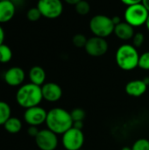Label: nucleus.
<instances>
[{
    "mask_svg": "<svg viewBox=\"0 0 149 150\" xmlns=\"http://www.w3.org/2000/svg\"><path fill=\"white\" fill-rule=\"evenodd\" d=\"M73 120L70 112L61 107H55L47 112L46 125L52 132L63 134L73 127Z\"/></svg>",
    "mask_w": 149,
    "mask_h": 150,
    "instance_id": "1",
    "label": "nucleus"
},
{
    "mask_svg": "<svg viewBox=\"0 0 149 150\" xmlns=\"http://www.w3.org/2000/svg\"><path fill=\"white\" fill-rule=\"evenodd\" d=\"M42 100L41 86H38L32 83L22 85L16 93L17 103L25 109L38 106Z\"/></svg>",
    "mask_w": 149,
    "mask_h": 150,
    "instance_id": "2",
    "label": "nucleus"
},
{
    "mask_svg": "<svg viewBox=\"0 0 149 150\" xmlns=\"http://www.w3.org/2000/svg\"><path fill=\"white\" fill-rule=\"evenodd\" d=\"M116 63L122 70L131 71L138 67L140 54L132 44H123L116 51Z\"/></svg>",
    "mask_w": 149,
    "mask_h": 150,
    "instance_id": "3",
    "label": "nucleus"
},
{
    "mask_svg": "<svg viewBox=\"0 0 149 150\" xmlns=\"http://www.w3.org/2000/svg\"><path fill=\"white\" fill-rule=\"evenodd\" d=\"M89 27L94 36L105 39L106 37L113 33L115 25L112 18L106 15L98 14L91 18L89 24Z\"/></svg>",
    "mask_w": 149,
    "mask_h": 150,
    "instance_id": "4",
    "label": "nucleus"
},
{
    "mask_svg": "<svg viewBox=\"0 0 149 150\" xmlns=\"http://www.w3.org/2000/svg\"><path fill=\"white\" fill-rule=\"evenodd\" d=\"M148 16L149 11L142 4L127 6L124 13L125 21L133 27L146 25Z\"/></svg>",
    "mask_w": 149,
    "mask_h": 150,
    "instance_id": "5",
    "label": "nucleus"
},
{
    "mask_svg": "<svg viewBox=\"0 0 149 150\" xmlns=\"http://www.w3.org/2000/svg\"><path fill=\"white\" fill-rule=\"evenodd\" d=\"M84 140L83 130L72 127L62 134L61 144L66 150H80L83 146Z\"/></svg>",
    "mask_w": 149,
    "mask_h": 150,
    "instance_id": "6",
    "label": "nucleus"
},
{
    "mask_svg": "<svg viewBox=\"0 0 149 150\" xmlns=\"http://www.w3.org/2000/svg\"><path fill=\"white\" fill-rule=\"evenodd\" d=\"M37 7L43 17L50 19L57 18L63 11L61 0H39Z\"/></svg>",
    "mask_w": 149,
    "mask_h": 150,
    "instance_id": "7",
    "label": "nucleus"
},
{
    "mask_svg": "<svg viewBox=\"0 0 149 150\" xmlns=\"http://www.w3.org/2000/svg\"><path fill=\"white\" fill-rule=\"evenodd\" d=\"M34 139L37 147L40 150H55L59 144L57 134L48 128L40 130Z\"/></svg>",
    "mask_w": 149,
    "mask_h": 150,
    "instance_id": "8",
    "label": "nucleus"
},
{
    "mask_svg": "<svg viewBox=\"0 0 149 150\" xmlns=\"http://www.w3.org/2000/svg\"><path fill=\"white\" fill-rule=\"evenodd\" d=\"M84 48L89 55L92 57H100L107 53L109 45L105 38L93 36L88 39Z\"/></svg>",
    "mask_w": 149,
    "mask_h": 150,
    "instance_id": "9",
    "label": "nucleus"
},
{
    "mask_svg": "<svg viewBox=\"0 0 149 150\" xmlns=\"http://www.w3.org/2000/svg\"><path fill=\"white\" fill-rule=\"evenodd\" d=\"M47 112L41 106H34L25 109L24 112V120L29 126L39 127L46 123Z\"/></svg>",
    "mask_w": 149,
    "mask_h": 150,
    "instance_id": "10",
    "label": "nucleus"
},
{
    "mask_svg": "<svg viewBox=\"0 0 149 150\" xmlns=\"http://www.w3.org/2000/svg\"><path fill=\"white\" fill-rule=\"evenodd\" d=\"M43 99L49 103H55L62 97V89L56 83H46L41 86Z\"/></svg>",
    "mask_w": 149,
    "mask_h": 150,
    "instance_id": "11",
    "label": "nucleus"
},
{
    "mask_svg": "<svg viewBox=\"0 0 149 150\" xmlns=\"http://www.w3.org/2000/svg\"><path fill=\"white\" fill-rule=\"evenodd\" d=\"M25 78V74L23 69L19 67H11L7 69L4 75V82L10 86H19L23 83Z\"/></svg>",
    "mask_w": 149,
    "mask_h": 150,
    "instance_id": "12",
    "label": "nucleus"
},
{
    "mask_svg": "<svg viewBox=\"0 0 149 150\" xmlns=\"http://www.w3.org/2000/svg\"><path fill=\"white\" fill-rule=\"evenodd\" d=\"M148 90V85L145 83L143 79H135L128 82L125 87L126 93L128 96L133 97V98H139L141 97L146 93Z\"/></svg>",
    "mask_w": 149,
    "mask_h": 150,
    "instance_id": "13",
    "label": "nucleus"
},
{
    "mask_svg": "<svg viewBox=\"0 0 149 150\" xmlns=\"http://www.w3.org/2000/svg\"><path fill=\"white\" fill-rule=\"evenodd\" d=\"M16 7L11 0L0 1V24L7 23L15 15Z\"/></svg>",
    "mask_w": 149,
    "mask_h": 150,
    "instance_id": "14",
    "label": "nucleus"
},
{
    "mask_svg": "<svg viewBox=\"0 0 149 150\" xmlns=\"http://www.w3.org/2000/svg\"><path fill=\"white\" fill-rule=\"evenodd\" d=\"M113 33L121 40H132L135 33L134 27L126 23V21H121L119 24L116 25Z\"/></svg>",
    "mask_w": 149,
    "mask_h": 150,
    "instance_id": "15",
    "label": "nucleus"
},
{
    "mask_svg": "<svg viewBox=\"0 0 149 150\" xmlns=\"http://www.w3.org/2000/svg\"><path fill=\"white\" fill-rule=\"evenodd\" d=\"M29 79L30 83L36 84L38 86H42L46 81V71L40 66H33L29 70Z\"/></svg>",
    "mask_w": 149,
    "mask_h": 150,
    "instance_id": "16",
    "label": "nucleus"
},
{
    "mask_svg": "<svg viewBox=\"0 0 149 150\" xmlns=\"http://www.w3.org/2000/svg\"><path fill=\"white\" fill-rule=\"evenodd\" d=\"M4 129L11 134H18L22 129V122L19 119L16 117H11L4 125Z\"/></svg>",
    "mask_w": 149,
    "mask_h": 150,
    "instance_id": "17",
    "label": "nucleus"
},
{
    "mask_svg": "<svg viewBox=\"0 0 149 150\" xmlns=\"http://www.w3.org/2000/svg\"><path fill=\"white\" fill-rule=\"evenodd\" d=\"M11 110L10 105L4 102L0 101V126H4L5 122L11 117Z\"/></svg>",
    "mask_w": 149,
    "mask_h": 150,
    "instance_id": "18",
    "label": "nucleus"
},
{
    "mask_svg": "<svg viewBox=\"0 0 149 150\" xmlns=\"http://www.w3.org/2000/svg\"><path fill=\"white\" fill-rule=\"evenodd\" d=\"M12 58V51L11 47L5 44L0 45V62L7 63Z\"/></svg>",
    "mask_w": 149,
    "mask_h": 150,
    "instance_id": "19",
    "label": "nucleus"
},
{
    "mask_svg": "<svg viewBox=\"0 0 149 150\" xmlns=\"http://www.w3.org/2000/svg\"><path fill=\"white\" fill-rule=\"evenodd\" d=\"M75 10L77 14L81 16H85L90 11V5L86 0H81L75 5Z\"/></svg>",
    "mask_w": 149,
    "mask_h": 150,
    "instance_id": "20",
    "label": "nucleus"
},
{
    "mask_svg": "<svg viewBox=\"0 0 149 150\" xmlns=\"http://www.w3.org/2000/svg\"><path fill=\"white\" fill-rule=\"evenodd\" d=\"M71 118L73 120V122L76 121H83L86 118V112L83 108H75L70 112Z\"/></svg>",
    "mask_w": 149,
    "mask_h": 150,
    "instance_id": "21",
    "label": "nucleus"
},
{
    "mask_svg": "<svg viewBox=\"0 0 149 150\" xmlns=\"http://www.w3.org/2000/svg\"><path fill=\"white\" fill-rule=\"evenodd\" d=\"M42 17L40 10L38 9V7H32V8H30L27 12H26V18L29 21L31 22H36L38 21L40 18Z\"/></svg>",
    "mask_w": 149,
    "mask_h": 150,
    "instance_id": "22",
    "label": "nucleus"
},
{
    "mask_svg": "<svg viewBox=\"0 0 149 150\" xmlns=\"http://www.w3.org/2000/svg\"><path fill=\"white\" fill-rule=\"evenodd\" d=\"M87 41H88V39L83 33L75 34L73 39H72V42H73L74 46L76 47H79V48L85 47V45H86Z\"/></svg>",
    "mask_w": 149,
    "mask_h": 150,
    "instance_id": "23",
    "label": "nucleus"
},
{
    "mask_svg": "<svg viewBox=\"0 0 149 150\" xmlns=\"http://www.w3.org/2000/svg\"><path fill=\"white\" fill-rule=\"evenodd\" d=\"M131 148L132 150H149V141L145 138H141L134 142Z\"/></svg>",
    "mask_w": 149,
    "mask_h": 150,
    "instance_id": "24",
    "label": "nucleus"
},
{
    "mask_svg": "<svg viewBox=\"0 0 149 150\" xmlns=\"http://www.w3.org/2000/svg\"><path fill=\"white\" fill-rule=\"evenodd\" d=\"M138 67L143 70H149V51L140 54Z\"/></svg>",
    "mask_w": 149,
    "mask_h": 150,
    "instance_id": "25",
    "label": "nucleus"
},
{
    "mask_svg": "<svg viewBox=\"0 0 149 150\" xmlns=\"http://www.w3.org/2000/svg\"><path fill=\"white\" fill-rule=\"evenodd\" d=\"M132 41H133L132 45L136 48H139L143 45L145 41V36L142 33H135L132 39Z\"/></svg>",
    "mask_w": 149,
    "mask_h": 150,
    "instance_id": "26",
    "label": "nucleus"
},
{
    "mask_svg": "<svg viewBox=\"0 0 149 150\" xmlns=\"http://www.w3.org/2000/svg\"><path fill=\"white\" fill-rule=\"evenodd\" d=\"M39 132L40 130L38 129V127H34V126H30L27 130V134H29V136L33 137V138H35L38 135Z\"/></svg>",
    "mask_w": 149,
    "mask_h": 150,
    "instance_id": "27",
    "label": "nucleus"
},
{
    "mask_svg": "<svg viewBox=\"0 0 149 150\" xmlns=\"http://www.w3.org/2000/svg\"><path fill=\"white\" fill-rule=\"evenodd\" d=\"M124 4H126V6H130V5H133V4H141L142 0H120Z\"/></svg>",
    "mask_w": 149,
    "mask_h": 150,
    "instance_id": "28",
    "label": "nucleus"
},
{
    "mask_svg": "<svg viewBox=\"0 0 149 150\" xmlns=\"http://www.w3.org/2000/svg\"><path fill=\"white\" fill-rule=\"evenodd\" d=\"M83 126H84L83 125V121H76V122L73 123V127L80 129V130H83Z\"/></svg>",
    "mask_w": 149,
    "mask_h": 150,
    "instance_id": "29",
    "label": "nucleus"
},
{
    "mask_svg": "<svg viewBox=\"0 0 149 150\" xmlns=\"http://www.w3.org/2000/svg\"><path fill=\"white\" fill-rule=\"evenodd\" d=\"M4 31L3 27L0 25V45L4 43Z\"/></svg>",
    "mask_w": 149,
    "mask_h": 150,
    "instance_id": "30",
    "label": "nucleus"
},
{
    "mask_svg": "<svg viewBox=\"0 0 149 150\" xmlns=\"http://www.w3.org/2000/svg\"><path fill=\"white\" fill-rule=\"evenodd\" d=\"M112 21H113V23H114L115 25H118V24H119L121 22V19H120V18L119 16H114L113 18H112Z\"/></svg>",
    "mask_w": 149,
    "mask_h": 150,
    "instance_id": "31",
    "label": "nucleus"
},
{
    "mask_svg": "<svg viewBox=\"0 0 149 150\" xmlns=\"http://www.w3.org/2000/svg\"><path fill=\"white\" fill-rule=\"evenodd\" d=\"M67 4H72V5H76L78 2H80L81 0H64Z\"/></svg>",
    "mask_w": 149,
    "mask_h": 150,
    "instance_id": "32",
    "label": "nucleus"
},
{
    "mask_svg": "<svg viewBox=\"0 0 149 150\" xmlns=\"http://www.w3.org/2000/svg\"><path fill=\"white\" fill-rule=\"evenodd\" d=\"M141 4L146 7V9L149 11V0H142Z\"/></svg>",
    "mask_w": 149,
    "mask_h": 150,
    "instance_id": "33",
    "label": "nucleus"
},
{
    "mask_svg": "<svg viewBox=\"0 0 149 150\" xmlns=\"http://www.w3.org/2000/svg\"><path fill=\"white\" fill-rule=\"evenodd\" d=\"M143 81L145 82V83L148 86L149 85V77H145L144 79H143Z\"/></svg>",
    "mask_w": 149,
    "mask_h": 150,
    "instance_id": "34",
    "label": "nucleus"
},
{
    "mask_svg": "<svg viewBox=\"0 0 149 150\" xmlns=\"http://www.w3.org/2000/svg\"><path fill=\"white\" fill-rule=\"evenodd\" d=\"M146 26H147V29L148 30V32H149V16H148V20H147V22H146Z\"/></svg>",
    "mask_w": 149,
    "mask_h": 150,
    "instance_id": "35",
    "label": "nucleus"
},
{
    "mask_svg": "<svg viewBox=\"0 0 149 150\" xmlns=\"http://www.w3.org/2000/svg\"><path fill=\"white\" fill-rule=\"evenodd\" d=\"M121 150H132V148H130V147H124Z\"/></svg>",
    "mask_w": 149,
    "mask_h": 150,
    "instance_id": "36",
    "label": "nucleus"
},
{
    "mask_svg": "<svg viewBox=\"0 0 149 150\" xmlns=\"http://www.w3.org/2000/svg\"><path fill=\"white\" fill-rule=\"evenodd\" d=\"M0 1H4V0H0Z\"/></svg>",
    "mask_w": 149,
    "mask_h": 150,
    "instance_id": "37",
    "label": "nucleus"
},
{
    "mask_svg": "<svg viewBox=\"0 0 149 150\" xmlns=\"http://www.w3.org/2000/svg\"><path fill=\"white\" fill-rule=\"evenodd\" d=\"M80 150H83V149H80Z\"/></svg>",
    "mask_w": 149,
    "mask_h": 150,
    "instance_id": "38",
    "label": "nucleus"
}]
</instances>
